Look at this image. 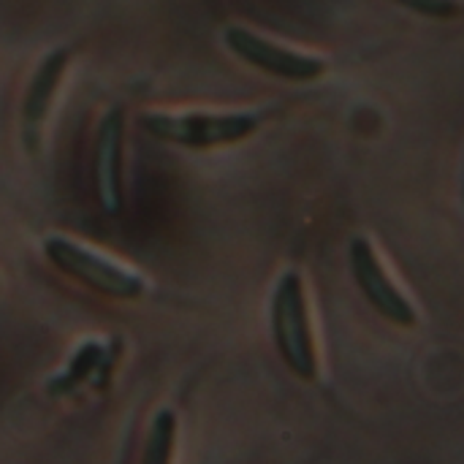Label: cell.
<instances>
[{"label": "cell", "mask_w": 464, "mask_h": 464, "mask_svg": "<svg viewBox=\"0 0 464 464\" xmlns=\"http://www.w3.org/2000/svg\"><path fill=\"white\" fill-rule=\"evenodd\" d=\"M144 130L150 136L179 144L188 150H212V147H226L245 141L253 136L261 125L258 111H185V114H171V111H144L141 114Z\"/></svg>", "instance_id": "1"}, {"label": "cell", "mask_w": 464, "mask_h": 464, "mask_svg": "<svg viewBox=\"0 0 464 464\" xmlns=\"http://www.w3.org/2000/svg\"><path fill=\"white\" fill-rule=\"evenodd\" d=\"M272 337L283 364L302 381L318 378V353L304 302V285L296 272H285L272 296Z\"/></svg>", "instance_id": "2"}, {"label": "cell", "mask_w": 464, "mask_h": 464, "mask_svg": "<svg viewBox=\"0 0 464 464\" xmlns=\"http://www.w3.org/2000/svg\"><path fill=\"white\" fill-rule=\"evenodd\" d=\"M44 253L60 272L76 277L79 283H84L92 291L106 294L111 299H139L147 291V285L139 275L92 253L90 247H84L73 239L49 237L44 242Z\"/></svg>", "instance_id": "3"}, {"label": "cell", "mask_w": 464, "mask_h": 464, "mask_svg": "<svg viewBox=\"0 0 464 464\" xmlns=\"http://www.w3.org/2000/svg\"><path fill=\"white\" fill-rule=\"evenodd\" d=\"M223 38H226V46L239 60H245L247 65H253L269 76L285 79V82H313V79L324 76V71H326V63L321 57L280 46L264 35H256L247 27H226Z\"/></svg>", "instance_id": "4"}, {"label": "cell", "mask_w": 464, "mask_h": 464, "mask_svg": "<svg viewBox=\"0 0 464 464\" xmlns=\"http://www.w3.org/2000/svg\"><path fill=\"white\" fill-rule=\"evenodd\" d=\"M351 258V272L353 280L359 285V291L364 294V299L372 304V310H378L386 321H392L394 326L411 329L416 326L419 315L411 304V299L394 285V280L389 277V272L383 269L378 253L372 250V245L364 237H356L351 242L348 250Z\"/></svg>", "instance_id": "5"}, {"label": "cell", "mask_w": 464, "mask_h": 464, "mask_svg": "<svg viewBox=\"0 0 464 464\" xmlns=\"http://www.w3.org/2000/svg\"><path fill=\"white\" fill-rule=\"evenodd\" d=\"M122 136H125V114L120 106H114L103 114L98 128V144H95L98 196L109 215H117L122 207Z\"/></svg>", "instance_id": "6"}, {"label": "cell", "mask_w": 464, "mask_h": 464, "mask_svg": "<svg viewBox=\"0 0 464 464\" xmlns=\"http://www.w3.org/2000/svg\"><path fill=\"white\" fill-rule=\"evenodd\" d=\"M68 65V49H52L35 68L24 101H22V133H24V144L30 152L38 150L41 144V128L46 120V111L54 101V92L63 82Z\"/></svg>", "instance_id": "7"}, {"label": "cell", "mask_w": 464, "mask_h": 464, "mask_svg": "<svg viewBox=\"0 0 464 464\" xmlns=\"http://www.w3.org/2000/svg\"><path fill=\"white\" fill-rule=\"evenodd\" d=\"M106 353H109V348H103V345H98V343H84V345L73 353L68 370L60 372V375L49 383V394H52V397L71 394L73 389H79V386L87 383V381H92V383L101 389V386H103V375H109L111 362H114V356H117V353H114L111 359H106Z\"/></svg>", "instance_id": "8"}, {"label": "cell", "mask_w": 464, "mask_h": 464, "mask_svg": "<svg viewBox=\"0 0 464 464\" xmlns=\"http://www.w3.org/2000/svg\"><path fill=\"white\" fill-rule=\"evenodd\" d=\"M174 446H177V416L171 411H158L147 432L141 464H171Z\"/></svg>", "instance_id": "9"}, {"label": "cell", "mask_w": 464, "mask_h": 464, "mask_svg": "<svg viewBox=\"0 0 464 464\" xmlns=\"http://www.w3.org/2000/svg\"><path fill=\"white\" fill-rule=\"evenodd\" d=\"M421 16H432V19H451L459 14L457 0H394Z\"/></svg>", "instance_id": "10"}, {"label": "cell", "mask_w": 464, "mask_h": 464, "mask_svg": "<svg viewBox=\"0 0 464 464\" xmlns=\"http://www.w3.org/2000/svg\"><path fill=\"white\" fill-rule=\"evenodd\" d=\"M462 193H464V188H462Z\"/></svg>", "instance_id": "11"}]
</instances>
